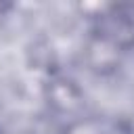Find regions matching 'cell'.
I'll return each instance as SVG.
<instances>
[{
	"label": "cell",
	"mask_w": 134,
	"mask_h": 134,
	"mask_svg": "<svg viewBox=\"0 0 134 134\" xmlns=\"http://www.w3.org/2000/svg\"><path fill=\"white\" fill-rule=\"evenodd\" d=\"M42 96H44L46 107L65 119L82 115L84 103H86V94L82 86L71 75L61 73V71H52L46 77L42 86Z\"/></svg>",
	"instance_id": "6da1fadb"
},
{
	"label": "cell",
	"mask_w": 134,
	"mask_h": 134,
	"mask_svg": "<svg viewBox=\"0 0 134 134\" xmlns=\"http://www.w3.org/2000/svg\"><path fill=\"white\" fill-rule=\"evenodd\" d=\"M126 54L128 52L121 50L117 44H113L107 38H103L98 34H92V31H88V36L84 40V46H82V61H84L86 69L92 71L94 75L115 73L121 67Z\"/></svg>",
	"instance_id": "7a4b0ae2"
},
{
	"label": "cell",
	"mask_w": 134,
	"mask_h": 134,
	"mask_svg": "<svg viewBox=\"0 0 134 134\" xmlns=\"http://www.w3.org/2000/svg\"><path fill=\"white\" fill-rule=\"evenodd\" d=\"M103 128H105V117L82 113L77 117L67 119L59 130V134H103Z\"/></svg>",
	"instance_id": "3957f363"
},
{
	"label": "cell",
	"mask_w": 134,
	"mask_h": 134,
	"mask_svg": "<svg viewBox=\"0 0 134 134\" xmlns=\"http://www.w3.org/2000/svg\"><path fill=\"white\" fill-rule=\"evenodd\" d=\"M103 134H134V124L128 117H105Z\"/></svg>",
	"instance_id": "277c9868"
},
{
	"label": "cell",
	"mask_w": 134,
	"mask_h": 134,
	"mask_svg": "<svg viewBox=\"0 0 134 134\" xmlns=\"http://www.w3.org/2000/svg\"><path fill=\"white\" fill-rule=\"evenodd\" d=\"M130 10H132V27H134V4H130Z\"/></svg>",
	"instance_id": "5b68a950"
},
{
	"label": "cell",
	"mask_w": 134,
	"mask_h": 134,
	"mask_svg": "<svg viewBox=\"0 0 134 134\" xmlns=\"http://www.w3.org/2000/svg\"><path fill=\"white\" fill-rule=\"evenodd\" d=\"M0 134H4V132H2V128H0Z\"/></svg>",
	"instance_id": "8992f818"
}]
</instances>
